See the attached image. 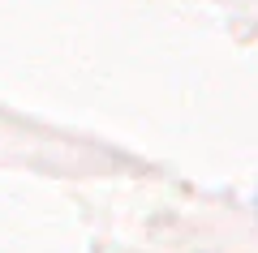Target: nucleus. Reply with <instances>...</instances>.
<instances>
[]
</instances>
